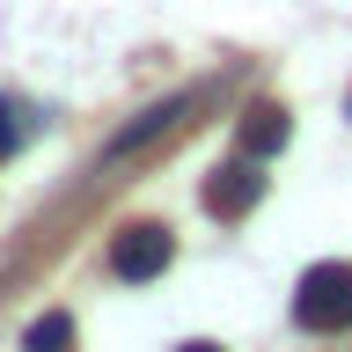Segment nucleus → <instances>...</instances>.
<instances>
[{
    "label": "nucleus",
    "mask_w": 352,
    "mask_h": 352,
    "mask_svg": "<svg viewBox=\"0 0 352 352\" xmlns=\"http://www.w3.org/2000/svg\"><path fill=\"white\" fill-rule=\"evenodd\" d=\"M294 323L301 330H352V264H308L294 286Z\"/></svg>",
    "instance_id": "f257e3e1"
},
{
    "label": "nucleus",
    "mask_w": 352,
    "mask_h": 352,
    "mask_svg": "<svg viewBox=\"0 0 352 352\" xmlns=\"http://www.w3.org/2000/svg\"><path fill=\"white\" fill-rule=\"evenodd\" d=\"M169 257H176V235L162 228V220H125V228L110 235V272H118L125 286L162 279V272H169Z\"/></svg>",
    "instance_id": "f03ea898"
},
{
    "label": "nucleus",
    "mask_w": 352,
    "mask_h": 352,
    "mask_svg": "<svg viewBox=\"0 0 352 352\" xmlns=\"http://www.w3.org/2000/svg\"><path fill=\"white\" fill-rule=\"evenodd\" d=\"M257 198H264L257 154H235V162H220V169L206 176V213H213V220H242V213H257Z\"/></svg>",
    "instance_id": "7ed1b4c3"
},
{
    "label": "nucleus",
    "mask_w": 352,
    "mask_h": 352,
    "mask_svg": "<svg viewBox=\"0 0 352 352\" xmlns=\"http://www.w3.org/2000/svg\"><path fill=\"white\" fill-rule=\"evenodd\" d=\"M294 140V118H286V103H272V96H257V103L242 110V125H235V147L242 154H257V162H272V154Z\"/></svg>",
    "instance_id": "20e7f679"
},
{
    "label": "nucleus",
    "mask_w": 352,
    "mask_h": 352,
    "mask_svg": "<svg viewBox=\"0 0 352 352\" xmlns=\"http://www.w3.org/2000/svg\"><path fill=\"white\" fill-rule=\"evenodd\" d=\"M191 110H198V88H191V96H169V103H147V110H140V118H132L125 132H118V140H110V154H140L147 140H162V132H176L184 118H191Z\"/></svg>",
    "instance_id": "39448f33"
},
{
    "label": "nucleus",
    "mask_w": 352,
    "mask_h": 352,
    "mask_svg": "<svg viewBox=\"0 0 352 352\" xmlns=\"http://www.w3.org/2000/svg\"><path fill=\"white\" fill-rule=\"evenodd\" d=\"M22 352H74V316L66 308H44L37 323L22 330Z\"/></svg>",
    "instance_id": "423d86ee"
},
{
    "label": "nucleus",
    "mask_w": 352,
    "mask_h": 352,
    "mask_svg": "<svg viewBox=\"0 0 352 352\" xmlns=\"http://www.w3.org/2000/svg\"><path fill=\"white\" fill-rule=\"evenodd\" d=\"M37 132V118H30V103H15V96H0V154H15L22 140Z\"/></svg>",
    "instance_id": "0eeeda50"
},
{
    "label": "nucleus",
    "mask_w": 352,
    "mask_h": 352,
    "mask_svg": "<svg viewBox=\"0 0 352 352\" xmlns=\"http://www.w3.org/2000/svg\"><path fill=\"white\" fill-rule=\"evenodd\" d=\"M176 352H220V345H213V338H191V345H176Z\"/></svg>",
    "instance_id": "6e6552de"
}]
</instances>
